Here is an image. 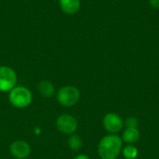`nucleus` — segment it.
Wrapping results in <instances>:
<instances>
[{"mask_svg":"<svg viewBox=\"0 0 159 159\" xmlns=\"http://www.w3.org/2000/svg\"><path fill=\"white\" fill-rule=\"evenodd\" d=\"M123 149V141L116 134L106 135L98 144V154L101 159H116Z\"/></svg>","mask_w":159,"mask_h":159,"instance_id":"1","label":"nucleus"},{"mask_svg":"<svg viewBox=\"0 0 159 159\" xmlns=\"http://www.w3.org/2000/svg\"><path fill=\"white\" fill-rule=\"evenodd\" d=\"M8 101L13 107L24 109L32 103L33 94L28 88L23 86H16L9 91Z\"/></svg>","mask_w":159,"mask_h":159,"instance_id":"2","label":"nucleus"},{"mask_svg":"<svg viewBox=\"0 0 159 159\" xmlns=\"http://www.w3.org/2000/svg\"><path fill=\"white\" fill-rule=\"evenodd\" d=\"M80 97H81L80 90L76 87L71 85L61 87L56 94L57 102L61 106L67 108L75 105L79 102Z\"/></svg>","mask_w":159,"mask_h":159,"instance_id":"3","label":"nucleus"},{"mask_svg":"<svg viewBox=\"0 0 159 159\" xmlns=\"http://www.w3.org/2000/svg\"><path fill=\"white\" fill-rule=\"evenodd\" d=\"M18 76L16 72L9 66H0V92H9L16 87Z\"/></svg>","mask_w":159,"mask_h":159,"instance_id":"4","label":"nucleus"},{"mask_svg":"<svg viewBox=\"0 0 159 159\" xmlns=\"http://www.w3.org/2000/svg\"><path fill=\"white\" fill-rule=\"evenodd\" d=\"M56 127L59 131L66 135H72L75 133L78 128V122L76 118L69 114H62L56 119Z\"/></svg>","mask_w":159,"mask_h":159,"instance_id":"5","label":"nucleus"},{"mask_svg":"<svg viewBox=\"0 0 159 159\" xmlns=\"http://www.w3.org/2000/svg\"><path fill=\"white\" fill-rule=\"evenodd\" d=\"M102 125L106 131L111 134L120 132L124 128V120L116 113H108L102 119Z\"/></svg>","mask_w":159,"mask_h":159,"instance_id":"6","label":"nucleus"},{"mask_svg":"<svg viewBox=\"0 0 159 159\" xmlns=\"http://www.w3.org/2000/svg\"><path fill=\"white\" fill-rule=\"evenodd\" d=\"M9 151L11 156L16 159H26L31 155V146L30 144L21 140L13 142L9 146Z\"/></svg>","mask_w":159,"mask_h":159,"instance_id":"7","label":"nucleus"},{"mask_svg":"<svg viewBox=\"0 0 159 159\" xmlns=\"http://www.w3.org/2000/svg\"><path fill=\"white\" fill-rule=\"evenodd\" d=\"M59 5L62 12L67 15L77 13L81 7L80 0H59Z\"/></svg>","mask_w":159,"mask_h":159,"instance_id":"8","label":"nucleus"},{"mask_svg":"<svg viewBox=\"0 0 159 159\" xmlns=\"http://www.w3.org/2000/svg\"><path fill=\"white\" fill-rule=\"evenodd\" d=\"M141 137V132L138 128H126L122 134V141L127 144H134L136 143Z\"/></svg>","mask_w":159,"mask_h":159,"instance_id":"9","label":"nucleus"},{"mask_svg":"<svg viewBox=\"0 0 159 159\" xmlns=\"http://www.w3.org/2000/svg\"><path fill=\"white\" fill-rule=\"evenodd\" d=\"M37 89L40 95L45 98H50L55 93L54 85L48 80H41L37 86Z\"/></svg>","mask_w":159,"mask_h":159,"instance_id":"10","label":"nucleus"},{"mask_svg":"<svg viewBox=\"0 0 159 159\" xmlns=\"http://www.w3.org/2000/svg\"><path fill=\"white\" fill-rule=\"evenodd\" d=\"M83 145V141L81 139V137L78 134H72L70 135V137L68 138V146L72 151L77 152L82 148Z\"/></svg>","mask_w":159,"mask_h":159,"instance_id":"11","label":"nucleus"},{"mask_svg":"<svg viewBox=\"0 0 159 159\" xmlns=\"http://www.w3.org/2000/svg\"><path fill=\"white\" fill-rule=\"evenodd\" d=\"M123 157L126 159H136L139 155L138 148L133 144H127L122 149Z\"/></svg>","mask_w":159,"mask_h":159,"instance_id":"12","label":"nucleus"},{"mask_svg":"<svg viewBox=\"0 0 159 159\" xmlns=\"http://www.w3.org/2000/svg\"><path fill=\"white\" fill-rule=\"evenodd\" d=\"M124 126L126 128H138L139 126V121L136 117L134 116H129L125 121H124Z\"/></svg>","mask_w":159,"mask_h":159,"instance_id":"13","label":"nucleus"},{"mask_svg":"<svg viewBox=\"0 0 159 159\" xmlns=\"http://www.w3.org/2000/svg\"><path fill=\"white\" fill-rule=\"evenodd\" d=\"M149 4L154 8H159V0H149Z\"/></svg>","mask_w":159,"mask_h":159,"instance_id":"14","label":"nucleus"},{"mask_svg":"<svg viewBox=\"0 0 159 159\" xmlns=\"http://www.w3.org/2000/svg\"><path fill=\"white\" fill-rule=\"evenodd\" d=\"M73 159H90V158H89V156H87V155H85V154H79V155L75 156V157Z\"/></svg>","mask_w":159,"mask_h":159,"instance_id":"15","label":"nucleus"}]
</instances>
